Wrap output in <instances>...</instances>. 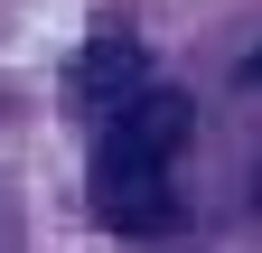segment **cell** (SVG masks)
<instances>
[{"mask_svg":"<svg viewBox=\"0 0 262 253\" xmlns=\"http://www.w3.org/2000/svg\"><path fill=\"white\" fill-rule=\"evenodd\" d=\"M187 94L178 85H141L122 113H103V141H94V206H103L113 235H169L178 225V150H187Z\"/></svg>","mask_w":262,"mask_h":253,"instance_id":"obj_1","label":"cell"},{"mask_svg":"<svg viewBox=\"0 0 262 253\" xmlns=\"http://www.w3.org/2000/svg\"><path fill=\"white\" fill-rule=\"evenodd\" d=\"M141 85H150V56L131 47V38H94V47L75 56V75H66V94H75L94 122H103V113H122Z\"/></svg>","mask_w":262,"mask_h":253,"instance_id":"obj_2","label":"cell"},{"mask_svg":"<svg viewBox=\"0 0 262 253\" xmlns=\"http://www.w3.org/2000/svg\"><path fill=\"white\" fill-rule=\"evenodd\" d=\"M244 75H253V85H262V47H253V56H244Z\"/></svg>","mask_w":262,"mask_h":253,"instance_id":"obj_3","label":"cell"}]
</instances>
